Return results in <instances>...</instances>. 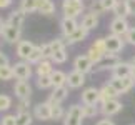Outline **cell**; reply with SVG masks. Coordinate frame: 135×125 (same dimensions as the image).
Segmentation results:
<instances>
[{
  "instance_id": "cell-27",
  "label": "cell",
  "mask_w": 135,
  "mask_h": 125,
  "mask_svg": "<svg viewBox=\"0 0 135 125\" xmlns=\"http://www.w3.org/2000/svg\"><path fill=\"white\" fill-rule=\"evenodd\" d=\"M50 79H52V83L54 87H62V85H67V74L62 70H55L50 74Z\"/></svg>"
},
{
  "instance_id": "cell-29",
  "label": "cell",
  "mask_w": 135,
  "mask_h": 125,
  "mask_svg": "<svg viewBox=\"0 0 135 125\" xmlns=\"http://www.w3.org/2000/svg\"><path fill=\"white\" fill-rule=\"evenodd\" d=\"M20 10H23L25 13H33L37 12V0H20Z\"/></svg>"
},
{
  "instance_id": "cell-23",
  "label": "cell",
  "mask_w": 135,
  "mask_h": 125,
  "mask_svg": "<svg viewBox=\"0 0 135 125\" xmlns=\"http://www.w3.org/2000/svg\"><path fill=\"white\" fill-rule=\"evenodd\" d=\"M82 27H85L87 30H93L98 27V15L95 12H87L82 15V22H80Z\"/></svg>"
},
{
  "instance_id": "cell-8",
  "label": "cell",
  "mask_w": 135,
  "mask_h": 125,
  "mask_svg": "<svg viewBox=\"0 0 135 125\" xmlns=\"http://www.w3.org/2000/svg\"><path fill=\"white\" fill-rule=\"evenodd\" d=\"M13 75L17 80H28L30 77H32V65L28 64L27 60H20L17 64H13Z\"/></svg>"
},
{
  "instance_id": "cell-9",
  "label": "cell",
  "mask_w": 135,
  "mask_h": 125,
  "mask_svg": "<svg viewBox=\"0 0 135 125\" xmlns=\"http://www.w3.org/2000/svg\"><path fill=\"white\" fill-rule=\"evenodd\" d=\"M128 28H130V25H128V22H127L125 17H113L112 22H110V25H108L110 33L120 35V37H123V35L128 32Z\"/></svg>"
},
{
  "instance_id": "cell-1",
  "label": "cell",
  "mask_w": 135,
  "mask_h": 125,
  "mask_svg": "<svg viewBox=\"0 0 135 125\" xmlns=\"http://www.w3.org/2000/svg\"><path fill=\"white\" fill-rule=\"evenodd\" d=\"M85 12V5L82 0H64L62 2V13L64 17L77 18Z\"/></svg>"
},
{
  "instance_id": "cell-39",
  "label": "cell",
  "mask_w": 135,
  "mask_h": 125,
  "mask_svg": "<svg viewBox=\"0 0 135 125\" xmlns=\"http://www.w3.org/2000/svg\"><path fill=\"white\" fill-rule=\"evenodd\" d=\"M123 39H125L127 44L135 45V27H130V28H128V32L123 35Z\"/></svg>"
},
{
  "instance_id": "cell-3",
  "label": "cell",
  "mask_w": 135,
  "mask_h": 125,
  "mask_svg": "<svg viewBox=\"0 0 135 125\" xmlns=\"http://www.w3.org/2000/svg\"><path fill=\"white\" fill-rule=\"evenodd\" d=\"M84 107L79 103H72L69 110L65 112L64 117V125H82L84 122Z\"/></svg>"
},
{
  "instance_id": "cell-36",
  "label": "cell",
  "mask_w": 135,
  "mask_h": 125,
  "mask_svg": "<svg viewBox=\"0 0 135 125\" xmlns=\"http://www.w3.org/2000/svg\"><path fill=\"white\" fill-rule=\"evenodd\" d=\"M115 13V17H127V10H125V3L123 0H118V3L115 5V8L112 10Z\"/></svg>"
},
{
  "instance_id": "cell-2",
  "label": "cell",
  "mask_w": 135,
  "mask_h": 125,
  "mask_svg": "<svg viewBox=\"0 0 135 125\" xmlns=\"http://www.w3.org/2000/svg\"><path fill=\"white\" fill-rule=\"evenodd\" d=\"M107 52V47H105V39H95V42L89 47V50H87V57L92 60L93 65H97L98 62H100L103 57H105Z\"/></svg>"
},
{
  "instance_id": "cell-33",
  "label": "cell",
  "mask_w": 135,
  "mask_h": 125,
  "mask_svg": "<svg viewBox=\"0 0 135 125\" xmlns=\"http://www.w3.org/2000/svg\"><path fill=\"white\" fill-rule=\"evenodd\" d=\"M100 113L98 105H84V117L85 118H93Z\"/></svg>"
},
{
  "instance_id": "cell-16",
  "label": "cell",
  "mask_w": 135,
  "mask_h": 125,
  "mask_svg": "<svg viewBox=\"0 0 135 125\" xmlns=\"http://www.w3.org/2000/svg\"><path fill=\"white\" fill-rule=\"evenodd\" d=\"M13 92L17 98H30L32 95V87L27 80H17L13 85Z\"/></svg>"
},
{
  "instance_id": "cell-41",
  "label": "cell",
  "mask_w": 135,
  "mask_h": 125,
  "mask_svg": "<svg viewBox=\"0 0 135 125\" xmlns=\"http://www.w3.org/2000/svg\"><path fill=\"white\" fill-rule=\"evenodd\" d=\"M28 107H30V98H18L17 112H22V110H28Z\"/></svg>"
},
{
  "instance_id": "cell-15",
  "label": "cell",
  "mask_w": 135,
  "mask_h": 125,
  "mask_svg": "<svg viewBox=\"0 0 135 125\" xmlns=\"http://www.w3.org/2000/svg\"><path fill=\"white\" fill-rule=\"evenodd\" d=\"M118 62H122L120 60V57H118V54H105V57L97 64V70H112L113 67H115Z\"/></svg>"
},
{
  "instance_id": "cell-38",
  "label": "cell",
  "mask_w": 135,
  "mask_h": 125,
  "mask_svg": "<svg viewBox=\"0 0 135 125\" xmlns=\"http://www.w3.org/2000/svg\"><path fill=\"white\" fill-rule=\"evenodd\" d=\"M40 49H42V55H44V59L45 60H50L52 59V45H50V42H47V44H42L40 45Z\"/></svg>"
},
{
  "instance_id": "cell-7",
  "label": "cell",
  "mask_w": 135,
  "mask_h": 125,
  "mask_svg": "<svg viewBox=\"0 0 135 125\" xmlns=\"http://www.w3.org/2000/svg\"><path fill=\"white\" fill-rule=\"evenodd\" d=\"M105 47H107V52L108 54H120L125 47V39L120 37V35H107L105 37Z\"/></svg>"
},
{
  "instance_id": "cell-30",
  "label": "cell",
  "mask_w": 135,
  "mask_h": 125,
  "mask_svg": "<svg viewBox=\"0 0 135 125\" xmlns=\"http://www.w3.org/2000/svg\"><path fill=\"white\" fill-rule=\"evenodd\" d=\"M67 59H69V54H67V49H62V50H57L54 52V55H52V64H65Z\"/></svg>"
},
{
  "instance_id": "cell-45",
  "label": "cell",
  "mask_w": 135,
  "mask_h": 125,
  "mask_svg": "<svg viewBox=\"0 0 135 125\" xmlns=\"http://www.w3.org/2000/svg\"><path fill=\"white\" fill-rule=\"evenodd\" d=\"M95 125H115V122L110 120V117H103L102 120H98Z\"/></svg>"
},
{
  "instance_id": "cell-35",
  "label": "cell",
  "mask_w": 135,
  "mask_h": 125,
  "mask_svg": "<svg viewBox=\"0 0 135 125\" xmlns=\"http://www.w3.org/2000/svg\"><path fill=\"white\" fill-rule=\"evenodd\" d=\"M10 107H12V97L0 93V112H7Z\"/></svg>"
},
{
  "instance_id": "cell-50",
  "label": "cell",
  "mask_w": 135,
  "mask_h": 125,
  "mask_svg": "<svg viewBox=\"0 0 135 125\" xmlns=\"http://www.w3.org/2000/svg\"><path fill=\"white\" fill-rule=\"evenodd\" d=\"M133 125H135V123H133Z\"/></svg>"
},
{
  "instance_id": "cell-49",
  "label": "cell",
  "mask_w": 135,
  "mask_h": 125,
  "mask_svg": "<svg viewBox=\"0 0 135 125\" xmlns=\"http://www.w3.org/2000/svg\"><path fill=\"white\" fill-rule=\"evenodd\" d=\"M130 64H132V65H135V57H133V59H132V62H130Z\"/></svg>"
},
{
  "instance_id": "cell-47",
  "label": "cell",
  "mask_w": 135,
  "mask_h": 125,
  "mask_svg": "<svg viewBox=\"0 0 135 125\" xmlns=\"http://www.w3.org/2000/svg\"><path fill=\"white\" fill-rule=\"evenodd\" d=\"M130 79L135 80V65H132V72H130Z\"/></svg>"
},
{
  "instance_id": "cell-19",
  "label": "cell",
  "mask_w": 135,
  "mask_h": 125,
  "mask_svg": "<svg viewBox=\"0 0 135 125\" xmlns=\"http://www.w3.org/2000/svg\"><path fill=\"white\" fill-rule=\"evenodd\" d=\"M112 77H118V79H125V77H130L132 72V64L130 62H118V64L110 70Z\"/></svg>"
},
{
  "instance_id": "cell-22",
  "label": "cell",
  "mask_w": 135,
  "mask_h": 125,
  "mask_svg": "<svg viewBox=\"0 0 135 125\" xmlns=\"http://www.w3.org/2000/svg\"><path fill=\"white\" fill-rule=\"evenodd\" d=\"M25 17H27V13H25L23 10L15 8V10H12V12H10L8 18H7V23L15 25V27H20V28H22V25H23V22H25Z\"/></svg>"
},
{
  "instance_id": "cell-13",
  "label": "cell",
  "mask_w": 135,
  "mask_h": 125,
  "mask_svg": "<svg viewBox=\"0 0 135 125\" xmlns=\"http://www.w3.org/2000/svg\"><path fill=\"white\" fill-rule=\"evenodd\" d=\"M67 97H69V87L67 85L54 87V90H52V93L49 95L47 102L52 103V105H55V103H62L64 100H67Z\"/></svg>"
},
{
  "instance_id": "cell-18",
  "label": "cell",
  "mask_w": 135,
  "mask_h": 125,
  "mask_svg": "<svg viewBox=\"0 0 135 125\" xmlns=\"http://www.w3.org/2000/svg\"><path fill=\"white\" fill-rule=\"evenodd\" d=\"M89 32L90 30H87L85 27L79 25L74 33H70L69 37H65V44L67 45H74V44H79V42H84L87 37H89Z\"/></svg>"
},
{
  "instance_id": "cell-34",
  "label": "cell",
  "mask_w": 135,
  "mask_h": 125,
  "mask_svg": "<svg viewBox=\"0 0 135 125\" xmlns=\"http://www.w3.org/2000/svg\"><path fill=\"white\" fill-rule=\"evenodd\" d=\"M37 87L40 90H47V88H54V83H52L50 75L49 77H37Z\"/></svg>"
},
{
  "instance_id": "cell-42",
  "label": "cell",
  "mask_w": 135,
  "mask_h": 125,
  "mask_svg": "<svg viewBox=\"0 0 135 125\" xmlns=\"http://www.w3.org/2000/svg\"><path fill=\"white\" fill-rule=\"evenodd\" d=\"M0 125H17V122H15V115H12V113H7V115H3Z\"/></svg>"
},
{
  "instance_id": "cell-32",
  "label": "cell",
  "mask_w": 135,
  "mask_h": 125,
  "mask_svg": "<svg viewBox=\"0 0 135 125\" xmlns=\"http://www.w3.org/2000/svg\"><path fill=\"white\" fill-rule=\"evenodd\" d=\"M64 117H65V110L62 107V103L52 105V120H64Z\"/></svg>"
},
{
  "instance_id": "cell-17",
  "label": "cell",
  "mask_w": 135,
  "mask_h": 125,
  "mask_svg": "<svg viewBox=\"0 0 135 125\" xmlns=\"http://www.w3.org/2000/svg\"><path fill=\"white\" fill-rule=\"evenodd\" d=\"M79 22H77V18H70V17H62L60 20V30H62V35L65 37H69L70 33H74L77 27H79Z\"/></svg>"
},
{
  "instance_id": "cell-14",
  "label": "cell",
  "mask_w": 135,
  "mask_h": 125,
  "mask_svg": "<svg viewBox=\"0 0 135 125\" xmlns=\"http://www.w3.org/2000/svg\"><path fill=\"white\" fill-rule=\"evenodd\" d=\"M85 74H82L79 70H72L67 74V87L69 88H80L85 85Z\"/></svg>"
},
{
  "instance_id": "cell-48",
  "label": "cell",
  "mask_w": 135,
  "mask_h": 125,
  "mask_svg": "<svg viewBox=\"0 0 135 125\" xmlns=\"http://www.w3.org/2000/svg\"><path fill=\"white\" fill-rule=\"evenodd\" d=\"M3 25H5V22L2 18H0V35H2V30H3Z\"/></svg>"
},
{
  "instance_id": "cell-5",
  "label": "cell",
  "mask_w": 135,
  "mask_h": 125,
  "mask_svg": "<svg viewBox=\"0 0 135 125\" xmlns=\"http://www.w3.org/2000/svg\"><path fill=\"white\" fill-rule=\"evenodd\" d=\"M108 83L115 88V90L118 92V95H122V93H127L130 92L133 85H135V80H132L130 77H125V79H118V77H110V80H108Z\"/></svg>"
},
{
  "instance_id": "cell-28",
  "label": "cell",
  "mask_w": 135,
  "mask_h": 125,
  "mask_svg": "<svg viewBox=\"0 0 135 125\" xmlns=\"http://www.w3.org/2000/svg\"><path fill=\"white\" fill-rule=\"evenodd\" d=\"M44 60V55H42V49H40V45H35V49H33V52L28 55V59H27V62L30 65H37L38 62H42Z\"/></svg>"
},
{
  "instance_id": "cell-6",
  "label": "cell",
  "mask_w": 135,
  "mask_h": 125,
  "mask_svg": "<svg viewBox=\"0 0 135 125\" xmlns=\"http://www.w3.org/2000/svg\"><path fill=\"white\" fill-rule=\"evenodd\" d=\"M20 37H22V28L5 22L3 30H2V39L7 42V44H18Z\"/></svg>"
},
{
  "instance_id": "cell-21",
  "label": "cell",
  "mask_w": 135,
  "mask_h": 125,
  "mask_svg": "<svg viewBox=\"0 0 135 125\" xmlns=\"http://www.w3.org/2000/svg\"><path fill=\"white\" fill-rule=\"evenodd\" d=\"M55 3L52 0H37V12L42 13V15H47V17H52L55 13Z\"/></svg>"
},
{
  "instance_id": "cell-44",
  "label": "cell",
  "mask_w": 135,
  "mask_h": 125,
  "mask_svg": "<svg viewBox=\"0 0 135 125\" xmlns=\"http://www.w3.org/2000/svg\"><path fill=\"white\" fill-rule=\"evenodd\" d=\"M3 65H10V60H8V55L0 50V67H3Z\"/></svg>"
},
{
  "instance_id": "cell-25",
  "label": "cell",
  "mask_w": 135,
  "mask_h": 125,
  "mask_svg": "<svg viewBox=\"0 0 135 125\" xmlns=\"http://www.w3.org/2000/svg\"><path fill=\"white\" fill-rule=\"evenodd\" d=\"M98 92H100V102H105V100H110V98H117L118 97V92L110 85V83H105L103 87H100Z\"/></svg>"
},
{
  "instance_id": "cell-4",
  "label": "cell",
  "mask_w": 135,
  "mask_h": 125,
  "mask_svg": "<svg viewBox=\"0 0 135 125\" xmlns=\"http://www.w3.org/2000/svg\"><path fill=\"white\" fill-rule=\"evenodd\" d=\"M98 108H100V113L103 117H113V115L122 112L123 103L120 100H117V98H110V100L100 102L98 103Z\"/></svg>"
},
{
  "instance_id": "cell-37",
  "label": "cell",
  "mask_w": 135,
  "mask_h": 125,
  "mask_svg": "<svg viewBox=\"0 0 135 125\" xmlns=\"http://www.w3.org/2000/svg\"><path fill=\"white\" fill-rule=\"evenodd\" d=\"M98 2H100L103 12H112L115 8V5L118 3V0H98Z\"/></svg>"
},
{
  "instance_id": "cell-10",
  "label": "cell",
  "mask_w": 135,
  "mask_h": 125,
  "mask_svg": "<svg viewBox=\"0 0 135 125\" xmlns=\"http://www.w3.org/2000/svg\"><path fill=\"white\" fill-rule=\"evenodd\" d=\"M80 100L84 105H98V102H100V92L95 87H87L80 93Z\"/></svg>"
},
{
  "instance_id": "cell-20",
  "label": "cell",
  "mask_w": 135,
  "mask_h": 125,
  "mask_svg": "<svg viewBox=\"0 0 135 125\" xmlns=\"http://www.w3.org/2000/svg\"><path fill=\"white\" fill-rule=\"evenodd\" d=\"M33 49H35V44H32L28 40H20L17 44V57L22 60H27L28 55L33 52Z\"/></svg>"
},
{
  "instance_id": "cell-43",
  "label": "cell",
  "mask_w": 135,
  "mask_h": 125,
  "mask_svg": "<svg viewBox=\"0 0 135 125\" xmlns=\"http://www.w3.org/2000/svg\"><path fill=\"white\" fill-rule=\"evenodd\" d=\"M90 12H95L97 15L103 13V10H102V5H100V2H98V0H95V2H92V5H90Z\"/></svg>"
},
{
  "instance_id": "cell-31",
  "label": "cell",
  "mask_w": 135,
  "mask_h": 125,
  "mask_svg": "<svg viewBox=\"0 0 135 125\" xmlns=\"http://www.w3.org/2000/svg\"><path fill=\"white\" fill-rule=\"evenodd\" d=\"M13 67L12 65H3L0 67V80L7 82V80H12L13 79Z\"/></svg>"
},
{
  "instance_id": "cell-26",
  "label": "cell",
  "mask_w": 135,
  "mask_h": 125,
  "mask_svg": "<svg viewBox=\"0 0 135 125\" xmlns=\"http://www.w3.org/2000/svg\"><path fill=\"white\" fill-rule=\"evenodd\" d=\"M15 122H17V125H32L33 113H30L28 110L17 112V113H15Z\"/></svg>"
},
{
  "instance_id": "cell-12",
  "label": "cell",
  "mask_w": 135,
  "mask_h": 125,
  "mask_svg": "<svg viewBox=\"0 0 135 125\" xmlns=\"http://www.w3.org/2000/svg\"><path fill=\"white\" fill-rule=\"evenodd\" d=\"M93 69H95V65H93L92 60L87 57V54L75 57V60H74V70H79V72H82V74L87 75V74H90Z\"/></svg>"
},
{
  "instance_id": "cell-24",
  "label": "cell",
  "mask_w": 135,
  "mask_h": 125,
  "mask_svg": "<svg viewBox=\"0 0 135 125\" xmlns=\"http://www.w3.org/2000/svg\"><path fill=\"white\" fill-rule=\"evenodd\" d=\"M54 64H52V60H42L38 62L37 67H35V74H37V77H49L52 72H54V67H52Z\"/></svg>"
},
{
  "instance_id": "cell-11",
  "label": "cell",
  "mask_w": 135,
  "mask_h": 125,
  "mask_svg": "<svg viewBox=\"0 0 135 125\" xmlns=\"http://www.w3.org/2000/svg\"><path fill=\"white\" fill-rule=\"evenodd\" d=\"M33 117L37 120H42V122H47V120H52V103L49 102H40L33 107Z\"/></svg>"
},
{
  "instance_id": "cell-46",
  "label": "cell",
  "mask_w": 135,
  "mask_h": 125,
  "mask_svg": "<svg viewBox=\"0 0 135 125\" xmlns=\"http://www.w3.org/2000/svg\"><path fill=\"white\" fill-rule=\"evenodd\" d=\"M13 3V0H0V8H7Z\"/></svg>"
},
{
  "instance_id": "cell-40",
  "label": "cell",
  "mask_w": 135,
  "mask_h": 125,
  "mask_svg": "<svg viewBox=\"0 0 135 125\" xmlns=\"http://www.w3.org/2000/svg\"><path fill=\"white\" fill-rule=\"evenodd\" d=\"M123 3H125L127 15H132V17H135V0H123Z\"/></svg>"
}]
</instances>
